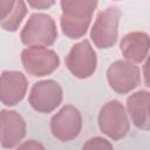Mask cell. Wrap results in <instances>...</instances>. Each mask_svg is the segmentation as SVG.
Instances as JSON below:
<instances>
[{
    "instance_id": "6da1fadb",
    "label": "cell",
    "mask_w": 150,
    "mask_h": 150,
    "mask_svg": "<svg viewBox=\"0 0 150 150\" xmlns=\"http://www.w3.org/2000/svg\"><path fill=\"white\" fill-rule=\"evenodd\" d=\"M21 42L26 46L54 45L57 39V29L54 19L45 13H34L29 16L20 33Z\"/></svg>"
},
{
    "instance_id": "7a4b0ae2",
    "label": "cell",
    "mask_w": 150,
    "mask_h": 150,
    "mask_svg": "<svg viewBox=\"0 0 150 150\" xmlns=\"http://www.w3.org/2000/svg\"><path fill=\"white\" fill-rule=\"evenodd\" d=\"M97 122L100 130L112 141L123 138L130 129V122L125 108L116 100L103 104L98 112Z\"/></svg>"
},
{
    "instance_id": "3957f363",
    "label": "cell",
    "mask_w": 150,
    "mask_h": 150,
    "mask_svg": "<svg viewBox=\"0 0 150 150\" xmlns=\"http://www.w3.org/2000/svg\"><path fill=\"white\" fill-rule=\"evenodd\" d=\"M121 11L117 6H109L100 12L90 30V39L97 48L112 47L118 38V22Z\"/></svg>"
},
{
    "instance_id": "277c9868",
    "label": "cell",
    "mask_w": 150,
    "mask_h": 150,
    "mask_svg": "<svg viewBox=\"0 0 150 150\" xmlns=\"http://www.w3.org/2000/svg\"><path fill=\"white\" fill-rule=\"evenodd\" d=\"M21 62L25 70L35 77H42L54 73L60 66L59 55L43 46H29L21 53Z\"/></svg>"
},
{
    "instance_id": "5b68a950",
    "label": "cell",
    "mask_w": 150,
    "mask_h": 150,
    "mask_svg": "<svg viewBox=\"0 0 150 150\" xmlns=\"http://www.w3.org/2000/svg\"><path fill=\"white\" fill-rule=\"evenodd\" d=\"M62 97V88L56 81L43 80L33 84L28 96V102L38 112L49 114L61 104Z\"/></svg>"
},
{
    "instance_id": "8992f818",
    "label": "cell",
    "mask_w": 150,
    "mask_h": 150,
    "mask_svg": "<svg viewBox=\"0 0 150 150\" xmlns=\"http://www.w3.org/2000/svg\"><path fill=\"white\" fill-rule=\"evenodd\" d=\"M68 70L77 79L90 77L97 67V56L88 40H83L71 47L66 56Z\"/></svg>"
},
{
    "instance_id": "52a82bcc",
    "label": "cell",
    "mask_w": 150,
    "mask_h": 150,
    "mask_svg": "<svg viewBox=\"0 0 150 150\" xmlns=\"http://www.w3.org/2000/svg\"><path fill=\"white\" fill-rule=\"evenodd\" d=\"M107 79L114 91L117 94H128L141 83V70L134 62L118 60L107 69Z\"/></svg>"
},
{
    "instance_id": "ba28073f",
    "label": "cell",
    "mask_w": 150,
    "mask_h": 150,
    "mask_svg": "<svg viewBox=\"0 0 150 150\" xmlns=\"http://www.w3.org/2000/svg\"><path fill=\"white\" fill-rule=\"evenodd\" d=\"M81 129V112L71 104L62 107L50 120V131L53 136L61 142H68L76 138L80 135Z\"/></svg>"
},
{
    "instance_id": "9c48e42d",
    "label": "cell",
    "mask_w": 150,
    "mask_h": 150,
    "mask_svg": "<svg viewBox=\"0 0 150 150\" xmlns=\"http://www.w3.org/2000/svg\"><path fill=\"white\" fill-rule=\"evenodd\" d=\"M1 145L5 149H13L20 144L26 136V122L14 110H0Z\"/></svg>"
},
{
    "instance_id": "30bf717a",
    "label": "cell",
    "mask_w": 150,
    "mask_h": 150,
    "mask_svg": "<svg viewBox=\"0 0 150 150\" xmlns=\"http://www.w3.org/2000/svg\"><path fill=\"white\" fill-rule=\"evenodd\" d=\"M28 81L21 71L5 70L0 75V102L12 107L21 102L26 95Z\"/></svg>"
},
{
    "instance_id": "8fae6325",
    "label": "cell",
    "mask_w": 150,
    "mask_h": 150,
    "mask_svg": "<svg viewBox=\"0 0 150 150\" xmlns=\"http://www.w3.org/2000/svg\"><path fill=\"white\" fill-rule=\"evenodd\" d=\"M122 55L130 62L142 63L149 52V35L144 32H131L125 34L120 43Z\"/></svg>"
},
{
    "instance_id": "7c38bea8",
    "label": "cell",
    "mask_w": 150,
    "mask_h": 150,
    "mask_svg": "<svg viewBox=\"0 0 150 150\" xmlns=\"http://www.w3.org/2000/svg\"><path fill=\"white\" fill-rule=\"evenodd\" d=\"M149 103L150 93L148 90H138L131 94L127 100V112L129 114L131 122L138 129H150Z\"/></svg>"
},
{
    "instance_id": "4fadbf2b",
    "label": "cell",
    "mask_w": 150,
    "mask_h": 150,
    "mask_svg": "<svg viewBox=\"0 0 150 150\" xmlns=\"http://www.w3.org/2000/svg\"><path fill=\"white\" fill-rule=\"evenodd\" d=\"M98 0H61L62 14L77 18L91 19Z\"/></svg>"
},
{
    "instance_id": "5bb4252c",
    "label": "cell",
    "mask_w": 150,
    "mask_h": 150,
    "mask_svg": "<svg viewBox=\"0 0 150 150\" xmlns=\"http://www.w3.org/2000/svg\"><path fill=\"white\" fill-rule=\"evenodd\" d=\"M91 19H77L62 14L60 23L63 34L69 39H80L87 33Z\"/></svg>"
},
{
    "instance_id": "9a60e30c",
    "label": "cell",
    "mask_w": 150,
    "mask_h": 150,
    "mask_svg": "<svg viewBox=\"0 0 150 150\" xmlns=\"http://www.w3.org/2000/svg\"><path fill=\"white\" fill-rule=\"evenodd\" d=\"M27 14V7L23 0H16L12 12L6 19L0 21L1 27L7 32H15L20 27L22 20Z\"/></svg>"
},
{
    "instance_id": "2e32d148",
    "label": "cell",
    "mask_w": 150,
    "mask_h": 150,
    "mask_svg": "<svg viewBox=\"0 0 150 150\" xmlns=\"http://www.w3.org/2000/svg\"><path fill=\"white\" fill-rule=\"evenodd\" d=\"M83 149H97V150H104V149H112V144L107 141L103 137H93L89 138L82 146Z\"/></svg>"
},
{
    "instance_id": "e0dca14e",
    "label": "cell",
    "mask_w": 150,
    "mask_h": 150,
    "mask_svg": "<svg viewBox=\"0 0 150 150\" xmlns=\"http://www.w3.org/2000/svg\"><path fill=\"white\" fill-rule=\"evenodd\" d=\"M16 0H0V21L6 19L12 12Z\"/></svg>"
},
{
    "instance_id": "ac0fdd59",
    "label": "cell",
    "mask_w": 150,
    "mask_h": 150,
    "mask_svg": "<svg viewBox=\"0 0 150 150\" xmlns=\"http://www.w3.org/2000/svg\"><path fill=\"white\" fill-rule=\"evenodd\" d=\"M27 2L34 9H48L55 4V0H27Z\"/></svg>"
},
{
    "instance_id": "d6986e66",
    "label": "cell",
    "mask_w": 150,
    "mask_h": 150,
    "mask_svg": "<svg viewBox=\"0 0 150 150\" xmlns=\"http://www.w3.org/2000/svg\"><path fill=\"white\" fill-rule=\"evenodd\" d=\"M18 148H20V149H38V148L43 149V145L38 143V142H35L34 139H30V141H28V142H26L23 144H19Z\"/></svg>"
},
{
    "instance_id": "ffe728a7",
    "label": "cell",
    "mask_w": 150,
    "mask_h": 150,
    "mask_svg": "<svg viewBox=\"0 0 150 150\" xmlns=\"http://www.w3.org/2000/svg\"><path fill=\"white\" fill-rule=\"evenodd\" d=\"M0 143H1V134H0Z\"/></svg>"
}]
</instances>
